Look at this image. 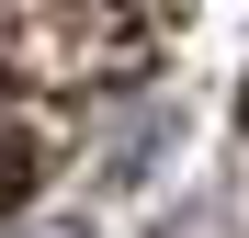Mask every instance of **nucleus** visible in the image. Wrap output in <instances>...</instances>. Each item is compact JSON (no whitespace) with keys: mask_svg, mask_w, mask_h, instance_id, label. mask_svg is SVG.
Masks as SVG:
<instances>
[{"mask_svg":"<svg viewBox=\"0 0 249 238\" xmlns=\"http://www.w3.org/2000/svg\"><path fill=\"white\" fill-rule=\"evenodd\" d=\"M0 57L46 102H113L147 68V0H0Z\"/></svg>","mask_w":249,"mask_h":238,"instance_id":"1","label":"nucleus"},{"mask_svg":"<svg viewBox=\"0 0 249 238\" xmlns=\"http://www.w3.org/2000/svg\"><path fill=\"white\" fill-rule=\"evenodd\" d=\"M68 147V102H46L34 79L0 57V204H23V182Z\"/></svg>","mask_w":249,"mask_h":238,"instance_id":"2","label":"nucleus"},{"mask_svg":"<svg viewBox=\"0 0 249 238\" xmlns=\"http://www.w3.org/2000/svg\"><path fill=\"white\" fill-rule=\"evenodd\" d=\"M159 136H170V102H159V91H113V125H91V182L124 193L159 159Z\"/></svg>","mask_w":249,"mask_h":238,"instance_id":"3","label":"nucleus"},{"mask_svg":"<svg viewBox=\"0 0 249 238\" xmlns=\"http://www.w3.org/2000/svg\"><path fill=\"white\" fill-rule=\"evenodd\" d=\"M159 238H238V216H215V204H193V216H170Z\"/></svg>","mask_w":249,"mask_h":238,"instance_id":"4","label":"nucleus"},{"mask_svg":"<svg viewBox=\"0 0 249 238\" xmlns=\"http://www.w3.org/2000/svg\"><path fill=\"white\" fill-rule=\"evenodd\" d=\"M12 238H79V227H12Z\"/></svg>","mask_w":249,"mask_h":238,"instance_id":"5","label":"nucleus"},{"mask_svg":"<svg viewBox=\"0 0 249 238\" xmlns=\"http://www.w3.org/2000/svg\"><path fill=\"white\" fill-rule=\"evenodd\" d=\"M238 113H249V91H238Z\"/></svg>","mask_w":249,"mask_h":238,"instance_id":"6","label":"nucleus"}]
</instances>
